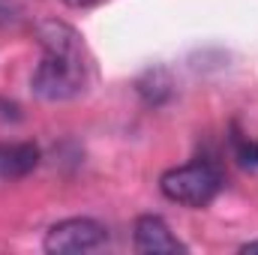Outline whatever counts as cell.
<instances>
[{
	"label": "cell",
	"mask_w": 258,
	"mask_h": 255,
	"mask_svg": "<svg viewBox=\"0 0 258 255\" xmlns=\"http://www.w3.org/2000/svg\"><path fill=\"white\" fill-rule=\"evenodd\" d=\"M42 60L36 66L30 84L33 93L48 102H63L84 90L87 84V57L81 36L60 21H45L39 27Z\"/></svg>",
	"instance_id": "obj_1"
},
{
	"label": "cell",
	"mask_w": 258,
	"mask_h": 255,
	"mask_svg": "<svg viewBox=\"0 0 258 255\" xmlns=\"http://www.w3.org/2000/svg\"><path fill=\"white\" fill-rule=\"evenodd\" d=\"M159 189L168 201L183 207H204L222 189V174L210 162H189L165 171L159 177Z\"/></svg>",
	"instance_id": "obj_2"
},
{
	"label": "cell",
	"mask_w": 258,
	"mask_h": 255,
	"mask_svg": "<svg viewBox=\"0 0 258 255\" xmlns=\"http://www.w3.org/2000/svg\"><path fill=\"white\" fill-rule=\"evenodd\" d=\"M105 228L96 219H63L48 228L45 234V252H90L105 243Z\"/></svg>",
	"instance_id": "obj_3"
},
{
	"label": "cell",
	"mask_w": 258,
	"mask_h": 255,
	"mask_svg": "<svg viewBox=\"0 0 258 255\" xmlns=\"http://www.w3.org/2000/svg\"><path fill=\"white\" fill-rule=\"evenodd\" d=\"M132 237H135V249H138V252H144V255L186 252V246L171 234L168 222H165L162 216H153V213H147V216H138V219H135V231H132Z\"/></svg>",
	"instance_id": "obj_4"
},
{
	"label": "cell",
	"mask_w": 258,
	"mask_h": 255,
	"mask_svg": "<svg viewBox=\"0 0 258 255\" xmlns=\"http://www.w3.org/2000/svg\"><path fill=\"white\" fill-rule=\"evenodd\" d=\"M36 165H39V147L33 141H9V144H0V180L24 177Z\"/></svg>",
	"instance_id": "obj_5"
},
{
	"label": "cell",
	"mask_w": 258,
	"mask_h": 255,
	"mask_svg": "<svg viewBox=\"0 0 258 255\" xmlns=\"http://www.w3.org/2000/svg\"><path fill=\"white\" fill-rule=\"evenodd\" d=\"M237 159L243 165H258V141H237Z\"/></svg>",
	"instance_id": "obj_6"
},
{
	"label": "cell",
	"mask_w": 258,
	"mask_h": 255,
	"mask_svg": "<svg viewBox=\"0 0 258 255\" xmlns=\"http://www.w3.org/2000/svg\"><path fill=\"white\" fill-rule=\"evenodd\" d=\"M66 6H72V9H84V6H93V3H99V0H63Z\"/></svg>",
	"instance_id": "obj_7"
},
{
	"label": "cell",
	"mask_w": 258,
	"mask_h": 255,
	"mask_svg": "<svg viewBox=\"0 0 258 255\" xmlns=\"http://www.w3.org/2000/svg\"><path fill=\"white\" fill-rule=\"evenodd\" d=\"M240 252H258V240H255V243H246V246H243Z\"/></svg>",
	"instance_id": "obj_8"
}]
</instances>
